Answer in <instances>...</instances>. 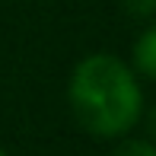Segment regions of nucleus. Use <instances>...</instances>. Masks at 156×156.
<instances>
[{"instance_id":"f03ea898","label":"nucleus","mask_w":156,"mask_h":156,"mask_svg":"<svg viewBox=\"0 0 156 156\" xmlns=\"http://www.w3.org/2000/svg\"><path fill=\"white\" fill-rule=\"evenodd\" d=\"M134 70L144 73L147 80H156V26L144 29L134 41Z\"/></svg>"},{"instance_id":"7ed1b4c3","label":"nucleus","mask_w":156,"mask_h":156,"mask_svg":"<svg viewBox=\"0 0 156 156\" xmlns=\"http://www.w3.org/2000/svg\"><path fill=\"white\" fill-rule=\"evenodd\" d=\"M108 156H156L153 140H121Z\"/></svg>"},{"instance_id":"39448f33","label":"nucleus","mask_w":156,"mask_h":156,"mask_svg":"<svg viewBox=\"0 0 156 156\" xmlns=\"http://www.w3.org/2000/svg\"><path fill=\"white\" fill-rule=\"evenodd\" d=\"M147 131H150V140L156 144V105L147 112Z\"/></svg>"},{"instance_id":"423d86ee","label":"nucleus","mask_w":156,"mask_h":156,"mask_svg":"<svg viewBox=\"0 0 156 156\" xmlns=\"http://www.w3.org/2000/svg\"><path fill=\"white\" fill-rule=\"evenodd\" d=\"M0 156H10V153H6V150H3V147H0Z\"/></svg>"},{"instance_id":"f257e3e1","label":"nucleus","mask_w":156,"mask_h":156,"mask_svg":"<svg viewBox=\"0 0 156 156\" xmlns=\"http://www.w3.org/2000/svg\"><path fill=\"white\" fill-rule=\"evenodd\" d=\"M67 96L76 124L93 137H124L144 115V93L134 67L105 51L73 67Z\"/></svg>"},{"instance_id":"20e7f679","label":"nucleus","mask_w":156,"mask_h":156,"mask_svg":"<svg viewBox=\"0 0 156 156\" xmlns=\"http://www.w3.org/2000/svg\"><path fill=\"white\" fill-rule=\"evenodd\" d=\"M124 10L131 13V16L147 19V16H153V13H156V0H124Z\"/></svg>"}]
</instances>
